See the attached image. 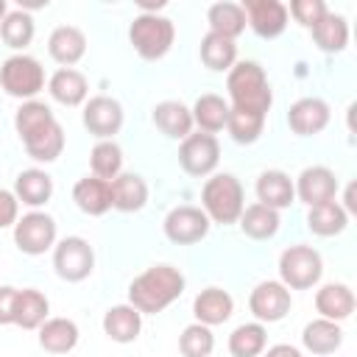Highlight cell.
<instances>
[{
	"label": "cell",
	"mask_w": 357,
	"mask_h": 357,
	"mask_svg": "<svg viewBox=\"0 0 357 357\" xmlns=\"http://www.w3.org/2000/svg\"><path fill=\"white\" fill-rule=\"evenodd\" d=\"M265 128V117L254 114V112H243V109H231L229 106V120H226V131L237 145H251L262 137Z\"/></svg>",
	"instance_id": "obj_39"
},
{
	"label": "cell",
	"mask_w": 357,
	"mask_h": 357,
	"mask_svg": "<svg viewBox=\"0 0 357 357\" xmlns=\"http://www.w3.org/2000/svg\"><path fill=\"white\" fill-rule=\"evenodd\" d=\"M201 209L209 223L231 226L245 209V192L234 173H215L201 187Z\"/></svg>",
	"instance_id": "obj_3"
},
{
	"label": "cell",
	"mask_w": 357,
	"mask_h": 357,
	"mask_svg": "<svg viewBox=\"0 0 357 357\" xmlns=\"http://www.w3.org/2000/svg\"><path fill=\"white\" fill-rule=\"evenodd\" d=\"M176 39V25L159 14H137L128 25V42L134 45L137 56L145 61H156L167 56Z\"/></svg>",
	"instance_id": "obj_4"
},
{
	"label": "cell",
	"mask_w": 357,
	"mask_h": 357,
	"mask_svg": "<svg viewBox=\"0 0 357 357\" xmlns=\"http://www.w3.org/2000/svg\"><path fill=\"white\" fill-rule=\"evenodd\" d=\"M20 218V201L11 190H3L0 187V229H8L14 226Z\"/></svg>",
	"instance_id": "obj_43"
},
{
	"label": "cell",
	"mask_w": 357,
	"mask_h": 357,
	"mask_svg": "<svg viewBox=\"0 0 357 357\" xmlns=\"http://www.w3.org/2000/svg\"><path fill=\"white\" fill-rule=\"evenodd\" d=\"M257 204L268 206V209H287L296 201V190H293V178L284 170H262L257 178Z\"/></svg>",
	"instance_id": "obj_18"
},
{
	"label": "cell",
	"mask_w": 357,
	"mask_h": 357,
	"mask_svg": "<svg viewBox=\"0 0 357 357\" xmlns=\"http://www.w3.org/2000/svg\"><path fill=\"white\" fill-rule=\"evenodd\" d=\"M337 176L335 170L324 167V165H312V167H304L298 173V178L293 181V190H296V198L307 206H318V204H326V201H335L337 195Z\"/></svg>",
	"instance_id": "obj_14"
},
{
	"label": "cell",
	"mask_w": 357,
	"mask_h": 357,
	"mask_svg": "<svg viewBox=\"0 0 357 357\" xmlns=\"http://www.w3.org/2000/svg\"><path fill=\"white\" fill-rule=\"evenodd\" d=\"M89 167L95 178L112 181L123 173V148L114 139H98L89 153Z\"/></svg>",
	"instance_id": "obj_37"
},
{
	"label": "cell",
	"mask_w": 357,
	"mask_h": 357,
	"mask_svg": "<svg viewBox=\"0 0 357 357\" xmlns=\"http://www.w3.org/2000/svg\"><path fill=\"white\" fill-rule=\"evenodd\" d=\"M209 218L204 215L201 206H173L167 215H165V237L176 245H192V243H201L206 234H209Z\"/></svg>",
	"instance_id": "obj_10"
},
{
	"label": "cell",
	"mask_w": 357,
	"mask_h": 357,
	"mask_svg": "<svg viewBox=\"0 0 357 357\" xmlns=\"http://www.w3.org/2000/svg\"><path fill=\"white\" fill-rule=\"evenodd\" d=\"M237 226H240V231H243L245 237H251V240H271V237L279 231L282 220H279V212H276V209H268V206H262V204H251V206L243 209Z\"/></svg>",
	"instance_id": "obj_33"
},
{
	"label": "cell",
	"mask_w": 357,
	"mask_h": 357,
	"mask_svg": "<svg viewBox=\"0 0 357 357\" xmlns=\"http://www.w3.org/2000/svg\"><path fill=\"white\" fill-rule=\"evenodd\" d=\"M349 226V215L337 201H326L318 206H310L307 212V229L318 237H335Z\"/></svg>",
	"instance_id": "obj_35"
},
{
	"label": "cell",
	"mask_w": 357,
	"mask_h": 357,
	"mask_svg": "<svg viewBox=\"0 0 357 357\" xmlns=\"http://www.w3.org/2000/svg\"><path fill=\"white\" fill-rule=\"evenodd\" d=\"M231 312H234V298L223 287H204L192 298V315L204 326L226 324L231 318Z\"/></svg>",
	"instance_id": "obj_19"
},
{
	"label": "cell",
	"mask_w": 357,
	"mask_h": 357,
	"mask_svg": "<svg viewBox=\"0 0 357 357\" xmlns=\"http://www.w3.org/2000/svg\"><path fill=\"white\" fill-rule=\"evenodd\" d=\"M218 162H220V142H218L215 134L195 131V134L181 139V145H178V165H181L184 173H190L195 178H204V176H212Z\"/></svg>",
	"instance_id": "obj_9"
},
{
	"label": "cell",
	"mask_w": 357,
	"mask_h": 357,
	"mask_svg": "<svg viewBox=\"0 0 357 357\" xmlns=\"http://www.w3.org/2000/svg\"><path fill=\"white\" fill-rule=\"evenodd\" d=\"M206 22H209V31L218 33V36H226V39H237L243 31H245V14H243V6L240 3H212L209 11H206Z\"/></svg>",
	"instance_id": "obj_34"
},
{
	"label": "cell",
	"mask_w": 357,
	"mask_h": 357,
	"mask_svg": "<svg viewBox=\"0 0 357 357\" xmlns=\"http://www.w3.org/2000/svg\"><path fill=\"white\" fill-rule=\"evenodd\" d=\"M265 357H304L296 346H290V343H276V346H271L268 351H262Z\"/></svg>",
	"instance_id": "obj_45"
},
{
	"label": "cell",
	"mask_w": 357,
	"mask_h": 357,
	"mask_svg": "<svg viewBox=\"0 0 357 357\" xmlns=\"http://www.w3.org/2000/svg\"><path fill=\"white\" fill-rule=\"evenodd\" d=\"M103 332L114 343H134L142 332V315L131 304H114L103 312Z\"/></svg>",
	"instance_id": "obj_25"
},
{
	"label": "cell",
	"mask_w": 357,
	"mask_h": 357,
	"mask_svg": "<svg viewBox=\"0 0 357 357\" xmlns=\"http://www.w3.org/2000/svg\"><path fill=\"white\" fill-rule=\"evenodd\" d=\"M354 307H357L354 290L349 284H343V282H329V284H321L315 290V310L326 321L340 324V321L351 318Z\"/></svg>",
	"instance_id": "obj_16"
},
{
	"label": "cell",
	"mask_w": 357,
	"mask_h": 357,
	"mask_svg": "<svg viewBox=\"0 0 357 357\" xmlns=\"http://www.w3.org/2000/svg\"><path fill=\"white\" fill-rule=\"evenodd\" d=\"M47 92L56 103L61 106H81L89 95V84H86V75L73 70V67H61L50 75L47 81Z\"/></svg>",
	"instance_id": "obj_22"
},
{
	"label": "cell",
	"mask_w": 357,
	"mask_h": 357,
	"mask_svg": "<svg viewBox=\"0 0 357 357\" xmlns=\"http://www.w3.org/2000/svg\"><path fill=\"white\" fill-rule=\"evenodd\" d=\"M112 187V209L117 212H139L148 204V184L139 173H120L109 181Z\"/></svg>",
	"instance_id": "obj_24"
},
{
	"label": "cell",
	"mask_w": 357,
	"mask_h": 357,
	"mask_svg": "<svg viewBox=\"0 0 357 357\" xmlns=\"http://www.w3.org/2000/svg\"><path fill=\"white\" fill-rule=\"evenodd\" d=\"M6 14H8V11H6V0H0V22H3Z\"/></svg>",
	"instance_id": "obj_47"
},
{
	"label": "cell",
	"mask_w": 357,
	"mask_h": 357,
	"mask_svg": "<svg viewBox=\"0 0 357 357\" xmlns=\"http://www.w3.org/2000/svg\"><path fill=\"white\" fill-rule=\"evenodd\" d=\"M123 120H126V114H123L120 100H114L109 95H95L84 103L81 123L98 139H112L123 128Z\"/></svg>",
	"instance_id": "obj_12"
},
{
	"label": "cell",
	"mask_w": 357,
	"mask_h": 357,
	"mask_svg": "<svg viewBox=\"0 0 357 357\" xmlns=\"http://www.w3.org/2000/svg\"><path fill=\"white\" fill-rule=\"evenodd\" d=\"M36 33V25H33V17L25 11V8H17V11H8L0 22V39L11 47V50H25L31 45Z\"/></svg>",
	"instance_id": "obj_38"
},
{
	"label": "cell",
	"mask_w": 357,
	"mask_h": 357,
	"mask_svg": "<svg viewBox=\"0 0 357 357\" xmlns=\"http://www.w3.org/2000/svg\"><path fill=\"white\" fill-rule=\"evenodd\" d=\"M47 310H50V301H47V296L42 290L22 287L17 293V304H14V326L39 329L47 321Z\"/></svg>",
	"instance_id": "obj_28"
},
{
	"label": "cell",
	"mask_w": 357,
	"mask_h": 357,
	"mask_svg": "<svg viewBox=\"0 0 357 357\" xmlns=\"http://www.w3.org/2000/svg\"><path fill=\"white\" fill-rule=\"evenodd\" d=\"M47 53L61 67L78 64L84 59V53H86V36H84V31L75 28V25H59V28H53V33L47 39Z\"/></svg>",
	"instance_id": "obj_20"
},
{
	"label": "cell",
	"mask_w": 357,
	"mask_h": 357,
	"mask_svg": "<svg viewBox=\"0 0 357 357\" xmlns=\"http://www.w3.org/2000/svg\"><path fill=\"white\" fill-rule=\"evenodd\" d=\"M324 276V259L312 245H287L279 254V282L287 290H310Z\"/></svg>",
	"instance_id": "obj_6"
},
{
	"label": "cell",
	"mask_w": 357,
	"mask_h": 357,
	"mask_svg": "<svg viewBox=\"0 0 357 357\" xmlns=\"http://www.w3.org/2000/svg\"><path fill=\"white\" fill-rule=\"evenodd\" d=\"M326 11H329V8H326L324 0H293V3L287 6V14H293V20H296L301 28H307V31H310L312 25H318Z\"/></svg>",
	"instance_id": "obj_42"
},
{
	"label": "cell",
	"mask_w": 357,
	"mask_h": 357,
	"mask_svg": "<svg viewBox=\"0 0 357 357\" xmlns=\"http://www.w3.org/2000/svg\"><path fill=\"white\" fill-rule=\"evenodd\" d=\"M310 33H312V42L318 45V50H324V53H340L349 45V22L343 14H335V11H326L324 20L310 28Z\"/></svg>",
	"instance_id": "obj_30"
},
{
	"label": "cell",
	"mask_w": 357,
	"mask_h": 357,
	"mask_svg": "<svg viewBox=\"0 0 357 357\" xmlns=\"http://www.w3.org/2000/svg\"><path fill=\"white\" fill-rule=\"evenodd\" d=\"M346 204H340L343 209H346V215H354L357 212V201H354V184H349L346 187V198H343Z\"/></svg>",
	"instance_id": "obj_46"
},
{
	"label": "cell",
	"mask_w": 357,
	"mask_h": 357,
	"mask_svg": "<svg viewBox=\"0 0 357 357\" xmlns=\"http://www.w3.org/2000/svg\"><path fill=\"white\" fill-rule=\"evenodd\" d=\"M243 14L245 25L259 36V39H276L287 28V6L279 0H243Z\"/></svg>",
	"instance_id": "obj_13"
},
{
	"label": "cell",
	"mask_w": 357,
	"mask_h": 357,
	"mask_svg": "<svg viewBox=\"0 0 357 357\" xmlns=\"http://www.w3.org/2000/svg\"><path fill=\"white\" fill-rule=\"evenodd\" d=\"M226 89H229L231 109H243V112L268 117V112L273 106V92L268 84L265 67L259 61H237L226 75Z\"/></svg>",
	"instance_id": "obj_2"
},
{
	"label": "cell",
	"mask_w": 357,
	"mask_h": 357,
	"mask_svg": "<svg viewBox=\"0 0 357 357\" xmlns=\"http://www.w3.org/2000/svg\"><path fill=\"white\" fill-rule=\"evenodd\" d=\"M332 109L324 98H298L287 109V126L296 137H315L329 126Z\"/></svg>",
	"instance_id": "obj_15"
},
{
	"label": "cell",
	"mask_w": 357,
	"mask_h": 357,
	"mask_svg": "<svg viewBox=\"0 0 357 357\" xmlns=\"http://www.w3.org/2000/svg\"><path fill=\"white\" fill-rule=\"evenodd\" d=\"M151 120L170 139H184V137L192 134V112L181 100H162V103H156Z\"/></svg>",
	"instance_id": "obj_23"
},
{
	"label": "cell",
	"mask_w": 357,
	"mask_h": 357,
	"mask_svg": "<svg viewBox=\"0 0 357 357\" xmlns=\"http://www.w3.org/2000/svg\"><path fill=\"white\" fill-rule=\"evenodd\" d=\"M268 346V329L259 321L240 324L229 335V354L231 357H259Z\"/></svg>",
	"instance_id": "obj_36"
},
{
	"label": "cell",
	"mask_w": 357,
	"mask_h": 357,
	"mask_svg": "<svg viewBox=\"0 0 357 357\" xmlns=\"http://www.w3.org/2000/svg\"><path fill=\"white\" fill-rule=\"evenodd\" d=\"M17 293H20V287L0 284V326L14 324V304H17Z\"/></svg>",
	"instance_id": "obj_44"
},
{
	"label": "cell",
	"mask_w": 357,
	"mask_h": 357,
	"mask_svg": "<svg viewBox=\"0 0 357 357\" xmlns=\"http://www.w3.org/2000/svg\"><path fill=\"white\" fill-rule=\"evenodd\" d=\"M201 61L206 70L212 73H229L234 64H237V45L234 39H226V36H218V33H206L201 39Z\"/></svg>",
	"instance_id": "obj_32"
},
{
	"label": "cell",
	"mask_w": 357,
	"mask_h": 357,
	"mask_svg": "<svg viewBox=\"0 0 357 357\" xmlns=\"http://www.w3.org/2000/svg\"><path fill=\"white\" fill-rule=\"evenodd\" d=\"M53 117H56V114L50 112V106H47V103H42V100H25V103L17 109V114H14V128H17L20 139H22L25 134L36 131L39 126L50 123Z\"/></svg>",
	"instance_id": "obj_41"
},
{
	"label": "cell",
	"mask_w": 357,
	"mask_h": 357,
	"mask_svg": "<svg viewBox=\"0 0 357 357\" xmlns=\"http://www.w3.org/2000/svg\"><path fill=\"white\" fill-rule=\"evenodd\" d=\"M14 245L28 257H39L50 251L56 245V220L47 212L31 209L14 223Z\"/></svg>",
	"instance_id": "obj_8"
},
{
	"label": "cell",
	"mask_w": 357,
	"mask_h": 357,
	"mask_svg": "<svg viewBox=\"0 0 357 357\" xmlns=\"http://www.w3.org/2000/svg\"><path fill=\"white\" fill-rule=\"evenodd\" d=\"M215 349V335H212V326H204V324H190L184 326V332L178 335V351L184 357H209Z\"/></svg>",
	"instance_id": "obj_40"
},
{
	"label": "cell",
	"mask_w": 357,
	"mask_h": 357,
	"mask_svg": "<svg viewBox=\"0 0 357 357\" xmlns=\"http://www.w3.org/2000/svg\"><path fill=\"white\" fill-rule=\"evenodd\" d=\"M290 307H293V296L276 279L259 282L251 290V296H248V310H251V315L259 324H276V321H282L290 312Z\"/></svg>",
	"instance_id": "obj_11"
},
{
	"label": "cell",
	"mask_w": 357,
	"mask_h": 357,
	"mask_svg": "<svg viewBox=\"0 0 357 357\" xmlns=\"http://www.w3.org/2000/svg\"><path fill=\"white\" fill-rule=\"evenodd\" d=\"M301 343L310 354H318V357H326V354H335L340 346H343V329L340 324L335 321H326V318H315L304 326L301 332Z\"/></svg>",
	"instance_id": "obj_26"
},
{
	"label": "cell",
	"mask_w": 357,
	"mask_h": 357,
	"mask_svg": "<svg viewBox=\"0 0 357 357\" xmlns=\"http://www.w3.org/2000/svg\"><path fill=\"white\" fill-rule=\"evenodd\" d=\"M73 201L75 206L89 215V218H98V215H106L112 209V187L109 181L103 178H95V176H84L75 181L73 187Z\"/></svg>",
	"instance_id": "obj_21"
},
{
	"label": "cell",
	"mask_w": 357,
	"mask_h": 357,
	"mask_svg": "<svg viewBox=\"0 0 357 357\" xmlns=\"http://www.w3.org/2000/svg\"><path fill=\"white\" fill-rule=\"evenodd\" d=\"M184 273L167 262L145 268L134 282L128 284V304L139 315H156L167 310L181 293H184Z\"/></svg>",
	"instance_id": "obj_1"
},
{
	"label": "cell",
	"mask_w": 357,
	"mask_h": 357,
	"mask_svg": "<svg viewBox=\"0 0 357 357\" xmlns=\"http://www.w3.org/2000/svg\"><path fill=\"white\" fill-rule=\"evenodd\" d=\"M14 195H17V201H22L25 206L39 209V206H45V204L50 201V195H53V178H50L45 170H39V167H28V170H22V173L14 178Z\"/></svg>",
	"instance_id": "obj_27"
},
{
	"label": "cell",
	"mask_w": 357,
	"mask_h": 357,
	"mask_svg": "<svg viewBox=\"0 0 357 357\" xmlns=\"http://www.w3.org/2000/svg\"><path fill=\"white\" fill-rule=\"evenodd\" d=\"M192 126H198V131H206V134H218L226 128V120H229V100H223L220 95H201L195 103H192Z\"/></svg>",
	"instance_id": "obj_31"
},
{
	"label": "cell",
	"mask_w": 357,
	"mask_h": 357,
	"mask_svg": "<svg viewBox=\"0 0 357 357\" xmlns=\"http://www.w3.org/2000/svg\"><path fill=\"white\" fill-rule=\"evenodd\" d=\"M64 128H61V123L53 117L50 123H45V126H39L36 131H31V134H25L22 137V145H25V153L33 159V162H56L59 156H61V151H64Z\"/></svg>",
	"instance_id": "obj_17"
},
{
	"label": "cell",
	"mask_w": 357,
	"mask_h": 357,
	"mask_svg": "<svg viewBox=\"0 0 357 357\" xmlns=\"http://www.w3.org/2000/svg\"><path fill=\"white\" fill-rule=\"evenodd\" d=\"M39 346L47 354H67L78 346V324L70 318H47L39 326Z\"/></svg>",
	"instance_id": "obj_29"
},
{
	"label": "cell",
	"mask_w": 357,
	"mask_h": 357,
	"mask_svg": "<svg viewBox=\"0 0 357 357\" xmlns=\"http://www.w3.org/2000/svg\"><path fill=\"white\" fill-rule=\"evenodd\" d=\"M0 86L6 95L20 98L22 103L36 100V95L45 89V67L28 53L8 56L0 67Z\"/></svg>",
	"instance_id": "obj_5"
},
{
	"label": "cell",
	"mask_w": 357,
	"mask_h": 357,
	"mask_svg": "<svg viewBox=\"0 0 357 357\" xmlns=\"http://www.w3.org/2000/svg\"><path fill=\"white\" fill-rule=\"evenodd\" d=\"M53 268L64 282H84L95 271V251L89 240L70 234L53 245Z\"/></svg>",
	"instance_id": "obj_7"
}]
</instances>
